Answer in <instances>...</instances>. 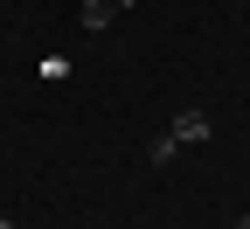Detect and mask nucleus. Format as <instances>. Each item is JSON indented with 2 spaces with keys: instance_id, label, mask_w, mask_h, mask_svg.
<instances>
[{
  "instance_id": "nucleus-1",
  "label": "nucleus",
  "mask_w": 250,
  "mask_h": 229,
  "mask_svg": "<svg viewBox=\"0 0 250 229\" xmlns=\"http://www.w3.org/2000/svg\"><path fill=\"white\" fill-rule=\"evenodd\" d=\"M208 132H215V125H208V111H181V118H174V146H202Z\"/></svg>"
},
{
  "instance_id": "nucleus-2",
  "label": "nucleus",
  "mask_w": 250,
  "mask_h": 229,
  "mask_svg": "<svg viewBox=\"0 0 250 229\" xmlns=\"http://www.w3.org/2000/svg\"><path fill=\"white\" fill-rule=\"evenodd\" d=\"M111 14H118V0H83V28H90V35H104Z\"/></svg>"
},
{
  "instance_id": "nucleus-3",
  "label": "nucleus",
  "mask_w": 250,
  "mask_h": 229,
  "mask_svg": "<svg viewBox=\"0 0 250 229\" xmlns=\"http://www.w3.org/2000/svg\"><path fill=\"white\" fill-rule=\"evenodd\" d=\"M0 229H14V222H7V215H0Z\"/></svg>"
},
{
  "instance_id": "nucleus-4",
  "label": "nucleus",
  "mask_w": 250,
  "mask_h": 229,
  "mask_svg": "<svg viewBox=\"0 0 250 229\" xmlns=\"http://www.w3.org/2000/svg\"><path fill=\"white\" fill-rule=\"evenodd\" d=\"M236 229H250V215H243V222H236Z\"/></svg>"
}]
</instances>
